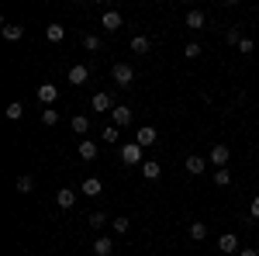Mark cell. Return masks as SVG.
Returning a JSON list of instances; mask_svg holds the SVG:
<instances>
[{"instance_id": "cell-6", "label": "cell", "mask_w": 259, "mask_h": 256, "mask_svg": "<svg viewBox=\"0 0 259 256\" xmlns=\"http://www.w3.org/2000/svg\"><path fill=\"white\" fill-rule=\"evenodd\" d=\"M135 142H139L142 149H149V145H156V142H159V132H156L152 125H142L139 132H135Z\"/></svg>"}, {"instance_id": "cell-2", "label": "cell", "mask_w": 259, "mask_h": 256, "mask_svg": "<svg viewBox=\"0 0 259 256\" xmlns=\"http://www.w3.org/2000/svg\"><path fill=\"white\" fill-rule=\"evenodd\" d=\"M121 159H124L128 166H142V163H145V149H142L139 142H128V145H121Z\"/></svg>"}, {"instance_id": "cell-32", "label": "cell", "mask_w": 259, "mask_h": 256, "mask_svg": "<svg viewBox=\"0 0 259 256\" xmlns=\"http://www.w3.org/2000/svg\"><path fill=\"white\" fill-rule=\"evenodd\" d=\"M225 42H228V45H239V42H242L239 28H228V31H225Z\"/></svg>"}, {"instance_id": "cell-22", "label": "cell", "mask_w": 259, "mask_h": 256, "mask_svg": "<svg viewBox=\"0 0 259 256\" xmlns=\"http://www.w3.org/2000/svg\"><path fill=\"white\" fill-rule=\"evenodd\" d=\"M187 232H190L194 242H204V239H207V225H204V222H190V229H187Z\"/></svg>"}, {"instance_id": "cell-5", "label": "cell", "mask_w": 259, "mask_h": 256, "mask_svg": "<svg viewBox=\"0 0 259 256\" xmlns=\"http://www.w3.org/2000/svg\"><path fill=\"white\" fill-rule=\"evenodd\" d=\"M35 97H38L45 107H52V104L59 100V87H56V83H41L38 90H35Z\"/></svg>"}, {"instance_id": "cell-26", "label": "cell", "mask_w": 259, "mask_h": 256, "mask_svg": "<svg viewBox=\"0 0 259 256\" xmlns=\"http://www.w3.org/2000/svg\"><path fill=\"white\" fill-rule=\"evenodd\" d=\"M18 191H21V194H31V191H35V177L21 173V177H18Z\"/></svg>"}, {"instance_id": "cell-7", "label": "cell", "mask_w": 259, "mask_h": 256, "mask_svg": "<svg viewBox=\"0 0 259 256\" xmlns=\"http://www.w3.org/2000/svg\"><path fill=\"white\" fill-rule=\"evenodd\" d=\"M76 153H80L83 163H94L100 149H97V142H94V138H80V142H76Z\"/></svg>"}, {"instance_id": "cell-29", "label": "cell", "mask_w": 259, "mask_h": 256, "mask_svg": "<svg viewBox=\"0 0 259 256\" xmlns=\"http://www.w3.org/2000/svg\"><path fill=\"white\" fill-rule=\"evenodd\" d=\"M83 49L87 52H100V39L97 35H83Z\"/></svg>"}, {"instance_id": "cell-33", "label": "cell", "mask_w": 259, "mask_h": 256, "mask_svg": "<svg viewBox=\"0 0 259 256\" xmlns=\"http://www.w3.org/2000/svg\"><path fill=\"white\" fill-rule=\"evenodd\" d=\"M104 142H118V125H107L104 128Z\"/></svg>"}, {"instance_id": "cell-23", "label": "cell", "mask_w": 259, "mask_h": 256, "mask_svg": "<svg viewBox=\"0 0 259 256\" xmlns=\"http://www.w3.org/2000/svg\"><path fill=\"white\" fill-rule=\"evenodd\" d=\"M4 39L7 42H21L24 39V28H21V24H4Z\"/></svg>"}, {"instance_id": "cell-20", "label": "cell", "mask_w": 259, "mask_h": 256, "mask_svg": "<svg viewBox=\"0 0 259 256\" xmlns=\"http://www.w3.org/2000/svg\"><path fill=\"white\" fill-rule=\"evenodd\" d=\"M45 39L52 42V45H59V42L66 39V28H62V24H49V28H45Z\"/></svg>"}, {"instance_id": "cell-15", "label": "cell", "mask_w": 259, "mask_h": 256, "mask_svg": "<svg viewBox=\"0 0 259 256\" xmlns=\"http://www.w3.org/2000/svg\"><path fill=\"white\" fill-rule=\"evenodd\" d=\"M204 24H207V14L204 11H187V28L190 31H200Z\"/></svg>"}, {"instance_id": "cell-4", "label": "cell", "mask_w": 259, "mask_h": 256, "mask_svg": "<svg viewBox=\"0 0 259 256\" xmlns=\"http://www.w3.org/2000/svg\"><path fill=\"white\" fill-rule=\"evenodd\" d=\"M90 107H94V111H100V115H111V111H114L118 104H114V97H111L107 90H100V94H94V100H90Z\"/></svg>"}, {"instance_id": "cell-31", "label": "cell", "mask_w": 259, "mask_h": 256, "mask_svg": "<svg viewBox=\"0 0 259 256\" xmlns=\"http://www.w3.org/2000/svg\"><path fill=\"white\" fill-rule=\"evenodd\" d=\"M183 56H187V59H197V56H200V45H197V42H187V45H183Z\"/></svg>"}, {"instance_id": "cell-16", "label": "cell", "mask_w": 259, "mask_h": 256, "mask_svg": "<svg viewBox=\"0 0 259 256\" xmlns=\"http://www.w3.org/2000/svg\"><path fill=\"white\" fill-rule=\"evenodd\" d=\"M69 128H73V135H87L90 132V118L87 115H73L69 118Z\"/></svg>"}, {"instance_id": "cell-27", "label": "cell", "mask_w": 259, "mask_h": 256, "mask_svg": "<svg viewBox=\"0 0 259 256\" xmlns=\"http://www.w3.org/2000/svg\"><path fill=\"white\" fill-rule=\"evenodd\" d=\"M235 49H239L242 56H252V52H256V42L249 39V35H242V42H239V45H235Z\"/></svg>"}, {"instance_id": "cell-25", "label": "cell", "mask_w": 259, "mask_h": 256, "mask_svg": "<svg viewBox=\"0 0 259 256\" xmlns=\"http://www.w3.org/2000/svg\"><path fill=\"white\" fill-rule=\"evenodd\" d=\"M4 115H7V121H21V118H24V107H21V100L7 104V111H4Z\"/></svg>"}, {"instance_id": "cell-18", "label": "cell", "mask_w": 259, "mask_h": 256, "mask_svg": "<svg viewBox=\"0 0 259 256\" xmlns=\"http://www.w3.org/2000/svg\"><path fill=\"white\" fill-rule=\"evenodd\" d=\"M159 173H162V166L156 159H145V163H142V177L145 180H159Z\"/></svg>"}, {"instance_id": "cell-13", "label": "cell", "mask_w": 259, "mask_h": 256, "mask_svg": "<svg viewBox=\"0 0 259 256\" xmlns=\"http://www.w3.org/2000/svg\"><path fill=\"white\" fill-rule=\"evenodd\" d=\"M111 253H114V239H107V236L94 239V256H111Z\"/></svg>"}, {"instance_id": "cell-11", "label": "cell", "mask_w": 259, "mask_h": 256, "mask_svg": "<svg viewBox=\"0 0 259 256\" xmlns=\"http://www.w3.org/2000/svg\"><path fill=\"white\" fill-rule=\"evenodd\" d=\"M111 121H114L118 128H124V125H132V107H128V104H118V107L111 111Z\"/></svg>"}, {"instance_id": "cell-1", "label": "cell", "mask_w": 259, "mask_h": 256, "mask_svg": "<svg viewBox=\"0 0 259 256\" xmlns=\"http://www.w3.org/2000/svg\"><path fill=\"white\" fill-rule=\"evenodd\" d=\"M111 77H114L118 87H132V83H135V69H132V62H114Z\"/></svg>"}, {"instance_id": "cell-3", "label": "cell", "mask_w": 259, "mask_h": 256, "mask_svg": "<svg viewBox=\"0 0 259 256\" xmlns=\"http://www.w3.org/2000/svg\"><path fill=\"white\" fill-rule=\"evenodd\" d=\"M228 159H232V149H228V145H211V156H207V163H211V166H214V170H225V166H228Z\"/></svg>"}, {"instance_id": "cell-35", "label": "cell", "mask_w": 259, "mask_h": 256, "mask_svg": "<svg viewBox=\"0 0 259 256\" xmlns=\"http://www.w3.org/2000/svg\"><path fill=\"white\" fill-rule=\"evenodd\" d=\"M239 256H259V249H249V246H242V249H239Z\"/></svg>"}, {"instance_id": "cell-30", "label": "cell", "mask_w": 259, "mask_h": 256, "mask_svg": "<svg viewBox=\"0 0 259 256\" xmlns=\"http://www.w3.org/2000/svg\"><path fill=\"white\" fill-rule=\"evenodd\" d=\"M214 184H218V187H228V184H232V173H228V170H214Z\"/></svg>"}, {"instance_id": "cell-9", "label": "cell", "mask_w": 259, "mask_h": 256, "mask_svg": "<svg viewBox=\"0 0 259 256\" xmlns=\"http://www.w3.org/2000/svg\"><path fill=\"white\" fill-rule=\"evenodd\" d=\"M218 249H221V256H235L239 253V236H235V232H225V236L218 239Z\"/></svg>"}, {"instance_id": "cell-10", "label": "cell", "mask_w": 259, "mask_h": 256, "mask_svg": "<svg viewBox=\"0 0 259 256\" xmlns=\"http://www.w3.org/2000/svg\"><path fill=\"white\" fill-rule=\"evenodd\" d=\"M100 24H104V31H107V35H114V31H121V14H118V11H104Z\"/></svg>"}, {"instance_id": "cell-19", "label": "cell", "mask_w": 259, "mask_h": 256, "mask_svg": "<svg viewBox=\"0 0 259 256\" xmlns=\"http://www.w3.org/2000/svg\"><path fill=\"white\" fill-rule=\"evenodd\" d=\"M204 170H207V163L200 156H187V173H190V177H200Z\"/></svg>"}, {"instance_id": "cell-17", "label": "cell", "mask_w": 259, "mask_h": 256, "mask_svg": "<svg viewBox=\"0 0 259 256\" xmlns=\"http://www.w3.org/2000/svg\"><path fill=\"white\" fill-rule=\"evenodd\" d=\"M80 191H83L87 197H100V191H104V184H100L97 177H87V180H83V187H80Z\"/></svg>"}, {"instance_id": "cell-14", "label": "cell", "mask_w": 259, "mask_h": 256, "mask_svg": "<svg viewBox=\"0 0 259 256\" xmlns=\"http://www.w3.org/2000/svg\"><path fill=\"white\" fill-rule=\"evenodd\" d=\"M87 225H90V229H94V232H100V236H104V229H107V225H111V218L104 215V211H94V215L87 218Z\"/></svg>"}, {"instance_id": "cell-24", "label": "cell", "mask_w": 259, "mask_h": 256, "mask_svg": "<svg viewBox=\"0 0 259 256\" xmlns=\"http://www.w3.org/2000/svg\"><path fill=\"white\" fill-rule=\"evenodd\" d=\"M111 229L118 232V236H124L128 229H132V218H124V215H118V218H111Z\"/></svg>"}, {"instance_id": "cell-28", "label": "cell", "mask_w": 259, "mask_h": 256, "mask_svg": "<svg viewBox=\"0 0 259 256\" xmlns=\"http://www.w3.org/2000/svg\"><path fill=\"white\" fill-rule=\"evenodd\" d=\"M41 125H49V128H52V125H59V111L45 107V111H41Z\"/></svg>"}, {"instance_id": "cell-34", "label": "cell", "mask_w": 259, "mask_h": 256, "mask_svg": "<svg viewBox=\"0 0 259 256\" xmlns=\"http://www.w3.org/2000/svg\"><path fill=\"white\" fill-rule=\"evenodd\" d=\"M249 215L259 218V197H252V204H249Z\"/></svg>"}, {"instance_id": "cell-12", "label": "cell", "mask_w": 259, "mask_h": 256, "mask_svg": "<svg viewBox=\"0 0 259 256\" xmlns=\"http://www.w3.org/2000/svg\"><path fill=\"white\" fill-rule=\"evenodd\" d=\"M56 204H59V208H73V204H76V191H73V187H59V191H56Z\"/></svg>"}, {"instance_id": "cell-21", "label": "cell", "mask_w": 259, "mask_h": 256, "mask_svg": "<svg viewBox=\"0 0 259 256\" xmlns=\"http://www.w3.org/2000/svg\"><path fill=\"white\" fill-rule=\"evenodd\" d=\"M149 49H152V42L145 39V35H135V39H132V52H135V56H145Z\"/></svg>"}, {"instance_id": "cell-8", "label": "cell", "mask_w": 259, "mask_h": 256, "mask_svg": "<svg viewBox=\"0 0 259 256\" xmlns=\"http://www.w3.org/2000/svg\"><path fill=\"white\" fill-rule=\"evenodd\" d=\"M66 80H69L73 87H83V83L90 80V66H83V62H76V66H69V73H66Z\"/></svg>"}]
</instances>
